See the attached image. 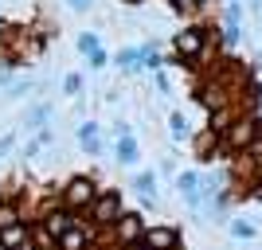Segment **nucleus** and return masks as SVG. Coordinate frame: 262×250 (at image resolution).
<instances>
[{
    "instance_id": "f257e3e1",
    "label": "nucleus",
    "mask_w": 262,
    "mask_h": 250,
    "mask_svg": "<svg viewBox=\"0 0 262 250\" xmlns=\"http://www.w3.org/2000/svg\"><path fill=\"white\" fill-rule=\"evenodd\" d=\"M258 137H262V118L254 109H243L239 118L227 125V133L219 137V149H223V156H239V152H247Z\"/></svg>"
},
{
    "instance_id": "f03ea898",
    "label": "nucleus",
    "mask_w": 262,
    "mask_h": 250,
    "mask_svg": "<svg viewBox=\"0 0 262 250\" xmlns=\"http://www.w3.org/2000/svg\"><path fill=\"white\" fill-rule=\"evenodd\" d=\"M121 211H125L121 188H98V196H94V203L86 207L82 223H90L98 235H110V231H114V223L121 219Z\"/></svg>"
},
{
    "instance_id": "7ed1b4c3",
    "label": "nucleus",
    "mask_w": 262,
    "mask_h": 250,
    "mask_svg": "<svg viewBox=\"0 0 262 250\" xmlns=\"http://www.w3.org/2000/svg\"><path fill=\"white\" fill-rule=\"evenodd\" d=\"M204 51H208V28L204 24H188V28H180L172 35V59L168 63H176V66L196 63Z\"/></svg>"
},
{
    "instance_id": "20e7f679",
    "label": "nucleus",
    "mask_w": 262,
    "mask_h": 250,
    "mask_svg": "<svg viewBox=\"0 0 262 250\" xmlns=\"http://www.w3.org/2000/svg\"><path fill=\"white\" fill-rule=\"evenodd\" d=\"M98 188H102V184L94 180V176L78 172V176H71V180L59 188V199H63V207H71V211H78V215H86V207L94 203Z\"/></svg>"
},
{
    "instance_id": "39448f33",
    "label": "nucleus",
    "mask_w": 262,
    "mask_h": 250,
    "mask_svg": "<svg viewBox=\"0 0 262 250\" xmlns=\"http://www.w3.org/2000/svg\"><path fill=\"white\" fill-rule=\"evenodd\" d=\"M145 227H149V219L141 215V211H121V219L114 223V231H110V239H114V246L118 250H125V246H137L141 242V235H145Z\"/></svg>"
},
{
    "instance_id": "423d86ee",
    "label": "nucleus",
    "mask_w": 262,
    "mask_h": 250,
    "mask_svg": "<svg viewBox=\"0 0 262 250\" xmlns=\"http://www.w3.org/2000/svg\"><path fill=\"white\" fill-rule=\"evenodd\" d=\"M98 239L102 235L90 223H78V227H71L63 239L55 242V250H98Z\"/></svg>"
},
{
    "instance_id": "0eeeda50",
    "label": "nucleus",
    "mask_w": 262,
    "mask_h": 250,
    "mask_svg": "<svg viewBox=\"0 0 262 250\" xmlns=\"http://www.w3.org/2000/svg\"><path fill=\"white\" fill-rule=\"evenodd\" d=\"M141 242L149 250H180V231L172 223H157V227H145Z\"/></svg>"
},
{
    "instance_id": "6e6552de",
    "label": "nucleus",
    "mask_w": 262,
    "mask_h": 250,
    "mask_svg": "<svg viewBox=\"0 0 262 250\" xmlns=\"http://www.w3.org/2000/svg\"><path fill=\"white\" fill-rule=\"evenodd\" d=\"M176 192L188 207H204V176L200 172H176Z\"/></svg>"
},
{
    "instance_id": "1a4fd4ad",
    "label": "nucleus",
    "mask_w": 262,
    "mask_h": 250,
    "mask_svg": "<svg viewBox=\"0 0 262 250\" xmlns=\"http://www.w3.org/2000/svg\"><path fill=\"white\" fill-rule=\"evenodd\" d=\"M78 149L86 152V156H102V125L94 118L78 121Z\"/></svg>"
},
{
    "instance_id": "9d476101",
    "label": "nucleus",
    "mask_w": 262,
    "mask_h": 250,
    "mask_svg": "<svg viewBox=\"0 0 262 250\" xmlns=\"http://www.w3.org/2000/svg\"><path fill=\"white\" fill-rule=\"evenodd\" d=\"M192 152H196V161H200V164H211V161H219V156H223V149H219V137L208 129V125L196 133V141H192Z\"/></svg>"
},
{
    "instance_id": "9b49d317",
    "label": "nucleus",
    "mask_w": 262,
    "mask_h": 250,
    "mask_svg": "<svg viewBox=\"0 0 262 250\" xmlns=\"http://www.w3.org/2000/svg\"><path fill=\"white\" fill-rule=\"evenodd\" d=\"M243 113V106L239 102H227V106H215V109H208V129L215 133V137H223V133H227V125L235 118H239Z\"/></svg>"
},
{
    "instance_id": "f8f14e48",
    "label": "nucleus",
    "mask_w": 262,
    "mask_h": 250,
    "mask_svg": "<svg viewBox=\"0 0 262 250\" xmlns=\"http://www.w3.org/2000/svg\"><path fill=\"white\" fill-rule=\"evenodd\" d=\"M0 246H8V250L28 246V250H35L32 246V223H12V227H4L0 231Z\"/></svg>"
},
{
    "instance_id": "ddd939ff",
    "label": "nucleus",
    "mask_w": 262,
    "mask_h": 250,
    "mask_svg": "<svg viewBox=\"0 0 262 250\" xmlns=\"http://www.w3.org/2000/svg\"><path fill=\"white\" fill-rule=\"evenodd\" d=\"M51 102H35V106H28V113H24V129L28 133H39L47 125V121H51Z\"/></svg>"
},
{
    "instance_id": "4468645a",
    "label": "nucleus",
    "mask_w": 262,
    "mask_h": 250,
    "mask_svg": "<svg viewBox=\"0 0 262 250\" xmlns=\"http://www.w3.org/2000/svg\"><path fill=\"white\" fill-rule=\"evenodd\" d=\"M133 192H137V196H141L145 199V207H149V203H157V172H153V168H145V172H137V176H133Z\"/></svg>"
},
{
    "instance_id": "2eb2a0df",
    "label": "nucleus",
    "mask_w": 262,
    "mask_h": 250,
    "mask_svg": "<svg viewBox=\"0 0 262 250\" xmlns=\"http://www.w3.org/2000/svg\"><path fill=\"white\" fill-rule=\"evenodd\" d=\"M114 161H118V164H137V161H141V145H137L133 133L114 141Z\"/></svg>"
},
{
    "instance_id": "dca6fc26",
    "label": "nucleus",
    "mask_w": 262,
    "mask_h": 250,
    "mask_svg": "<svg viewBox=\"0 0 262 250\" xmlns=\"http://www.w3.org/2000/svg\"><path fill=\"white\" fill-rule=\"evenodd\" d=\"M114 63L125 71V75H133V71H141V47H121L118 55H114Z\"/></svg>"
},
{
    "instance_id": "f3484780",
    "label": "nucleus",
    "mask_w": 262,
    "mask_h": 250,
    "mask_svg": "<svg viewBox=\"0 0 262 250\" xmlns=\"http://www.w3.org/2000/svg\"><path fill=\"white\" fill-rule=\"evenodd\" d=\"M32 90H35V82H32V78H20V82H12V86H8L4 102H20V98H28Z\"/></svg>"
},
{
    "instance_id": "a211bd4d",
    "label": "nucleus",
    "mask_w": 262,
    "mask_h": 250,
    "mask_svg": "<svg viewBox=\"0 0 262 250\" xmlns=\"http://www.w3.org/2000/svg\"><path fill=\"white\" fill-rule=\"evenodd\" d=\"M141 66H145V71H153V75L164 66V59L157 55V47H153V43H145V47H141Z\"/></svg>"
},
{
    "instance_id": "6ab92c4d",
    "label": "nucleus",
    "mask_w": 262,
    "mask_h": 250,
    "mask_svg": "<svg viewBox=\"0 0 262 250\" xmlns=\"http://www.w3.org/2000/svg\"><path fill=\"white\" fill-rule=\"evenodd\" d=\"M227 227H231V235H235V239H243V242L254 239V223H247V219H227Z\"/></svg>"
},
{
    "instance_id": "aec40b11",
    "label": "nucleus",
    "mask_w": 262,
    "mask_h": 250,
    "mask_svg": "<svg viewBox=\"0 0 262 250\" xmlns=\"http://www.w3.org/2000/svg\"><path fill=\"white\" fill-rule=\"evenodd\" d=\"M82 90H86V82H82V75H78V71L63 78V94H67V98H82Z\"/></svg>"
},
{
    "instance_id": "412c9836",
    "label": "nucleus",
    "mask_w": 262,
    "mask_h": 250,
    "mask_svg": "<svg viewBox=\"0 0 262 250\" xmlns=\"http://www.w3.org/2000/svg\"><path fill=\"white\" fill-rule=\"evenodd\" d=\"M98 47H102L98 32H78V51H82V55H90V51H98Z\"/></svg>"
},
{
    "instance_id": "4be33fe9",
    "label": "nucleus",
    "mask_w": 262,
    "mask_h": 250,
    "mask_svg": "<svg viewBox=\"0 0 262 250\" xmlns=\"http://www.w3.org/2000/svg\"><path fill=\"white\" fill-rule=\"evenodd\" d=\"M168 125H172V141H184V137H188V121H184V113H172V118H168Z\"/></svg>"
},
{
    "instance_id": "5701e85b",
    "label": "nucleus",
    "mask_w": 262,
    "mask_h": 250,
    "mask_svg": "<svg viewBox=\"0 0 262 250\" xmlns=\"http://www.w3.org/2000/svg\"><path fill=\"white\" fill-rule=\"evenodd\" d=\"M86 63H90V71H102V66L110 63V55H106V51L98 47V51H90V55H86Z\"/></svg>"
},
{
    "instance_id": "b1692460",
    "label": "nucleus",
    "mask_w": 262,
    "mask_h": 250,
    "mask_svg": "<svg viewBox=\"0 0 262 250\" xmlns=\"http://www.w3.org/2000/svg\"><path fill=\"white\" fill-rule=\"evenodd\" d=\"M129 133H133L129 121H114V141H118V137H129Z\"/></svg>"
},
{
    "instance_id": "393cba45",
    "label": "nucleus",
    "mask_w": 262,
    "mask_h": 250,
    "mask_svg": "<svg viewBox=\"0 0 262 250\" xmlns=\"http://www.w3.org/2000/svg\"><path fill=\"white\" fill-rule=\"evenodd\" d=\"M39 149H43V145H39V137H32V141L24 145V152H20V156H28V161H32V156H35Z\"/></svg>"
},
{
    "instance_id": "a878e982",
    "label": "nucleus",
    "mask_w": 262,
    "mask_h": 250,
    "mask_svg": "<svg viewBox=\"0 0 262 250\" xmlns=\"http://www.w3.org/2000/svg\"><path fill=\"white\" fill-rule=\"evenodd\" d=\"M67 4H71V12H78V16H82V12H90V4H94V0H67Z\"/></svg>"
},
{
    "instance_id": "bb28decb",
    "label": "nucleus",
    "mask_w": 262,
    "mask_h": 250,
    "mask_svg": "<svg viewBox=\"0 0 262 250\" xmlns=\"http://www.w3.org/2000/svg\"><path fill=\"white\" fill-rule=\"evenodd\" d=\"M12 145H16V137H0V152H8Z\"/></svg>"
},
{
    "instance_id": "cd10ccee",
    "label": "nucleus",
    "mask_w": 262,
    "mask_h": 250,
    "mask_svg": "<svg viewBox=\"0 0 262 250\" xmlns=\"http://www.w3.org/2000/svg\"><path fill=\"white\" fill-rule=\"evenodd\" d=\"M4 82H8V66H0V86H4Z\"/></svg>"
},
{
    "instance_id": "c85d7f7f",
    "label": "nucleus",
    "mask_w": 262,
    "mask_h": 250,
    "mask_svg": "<svg viewBox=\"0 0 262 250\" xmlns=\"http://www.w3.org/2000/svg\"><path fill=\"white\" fill-rule=\"evenodd\" d=\"M118 4H129V8H137V4H145V0H118Z\"/></svg>"
},
{
    "instance_id": "c756f323",
    "label": "nucleus",
    "mask_w": 262,
    "mask_h": 250,
    "mask_svg": "<svg viewBox=\"0 0 262 250\" xmlns=\"http://www.w3.org/2000/svg\"><path fill=\"white\" fill-rule=\"evenodd\" d=\"M20 250H28V246H20Z\"/></svg>"
},
{
    "instance_id": "7c9ffc66",
    "label": "nucleus",
    "mask_w": 262,
    "mask_h": 250,
    "mask_svg": "<svg viewBox=\"0 0 262 250\" xmlns=\"http://www.w3.org/2000/svg\"><path fill=\"white\" fill-rule=\"evenodd\" d=\"M258 4H262V0H258Z\"/></svg>"
},
{
    "instance_id": "2f4dec72",
    "label": "nucleus",
    "mask_w": 262,
    "mask_h": 250,
    "mask_svg": "<svg viewBox=\"0 0 262 250\" xmlns=\"http://www.w3.org/2000/svg\"><path fill=\"white\" fill-rule=\"evenodd\" d=\"M51 250H55V246H51Z\"/></svg>"
}]
</instances>
